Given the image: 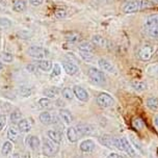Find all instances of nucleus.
Returning <instances> with one entry per match:
<instances>
[{"label":"nucleus","mask_w":158,"mask_h":158,"mask_svg":"<svg viewBox=\"0 0 158 158\" xmlns=\"http://www.w3.org/2000/svg\"><path fill=\"white\" fill-rule=\"evenodd\" d=\"M151 6H153V4L150 0H131L124 4L123 12L125 14H132Z\"/></svg>","instance_id":"1"},{"label":"nucleus","mask_w":158,"mask_h":158,"mask_svg":"<svg viewBox=\"0 0 158 158\" xmlns=\"http://www.w3.org/2000/svg\"><path fill=\"white\" fill-rule=\"evenodd\" d=\"M143 28L146 32L152 38L158 36V15H151L147 17L143 22Z\"/></svg>","instance_id":"2"},{"label":"nucleus","mask_w":158,"mask_h":158,"mask_svg":"<svg viewBox=\"0 0 158 158\" xmlns=\"http://www.w3.org/2000/svg\"><path fill=\"white\" fill-rule=\"evenodd\" d=\"M114 148L122 152H125L132 158L136 155L134 149L132 148V145L126 137H114Z\"/></svg>","instance_id":"3"},{"label":"nucleus","mask_w":158,"mask_h":158,"mask_svg":"<svg viewBox=\"0 0 158 158\" xmlns=\"http://www.w3.org/2000/svg\"><path fill=\"white\" fill-rule=\"evenodd\" d=\"M59 150L58 143H54L49 138H45L43 142V154L47 157H53Z\"/></svg>","instance_id":"4"},{"label":"nucleus","mask_w":158,"mask_h":158,"mask_svg":"<svg viewBox=\"0 0 158 158\" xmlns=\"http://www.w3.org/2000/svg\"><path fill=\"white\" fill-rule=\"evenodd\" d=\"M87 75L92 79V81L98 85H104L106 83V77L102 71L96 68H89L87 71Z\"/></svg>","instance_id":"5"},{"label":"nucleus","mask_w":158,"mask_h":158,"mask_svg":"<svg viewBox=\"0 0 158 158\" xmlns=\"http://www.w3.org/2000/svg\"><path fill=\"white\" fill-rule=\"evenodd\" d=\"M27 53L29 56L36 59H46V57L49 55V50L41 46H31L28 48Z\"/></svg>","instance_id":"6"},{"label":"nucleus","mask_w":158,"mask_h":158,"mask_svg":"<svg viewBox=\"0 0 158 158\" xmlns=\"http://www.w3.org/2000/svg\"><path fill=\"white\" fill-rule=\"evenodd\" d=\"M154 51H155V49L152 44H149V43L143 44V46L139 48V50H138V57L142 59L143 61H148L152 58Z\"/></svg>","instance_id":"7"},{"label":"nucleus","mask_w":158,"mask_h":158,"mask_svg":"<svg viewBox=\"0 0 158 158\" xmlns=\"http://www.w3.org/2000/svg\"><path fill=\"white\" fill-rule=\"evenodd\" d=\"M97 103L98 105L102 108H108V107L114 106V100L112 99L111 96H109L108 94H105V93H102L97 97Z\"/></svg>","instance_id":"8"},{"label":"nucleus","mask_w":158,"mask_h":158,"mask_svg":"<svg viewBox=\"0 0 158 158\" xmlns=\"http://www.w3.org/2000/svg\"><path fill=\"white\" fill-rule=\"evenodd\" d=\"M75 128H76V130H77L79 137L92 135L95 131L94 127L92 125H89V124H79V125H77V127H75Z\"/></svg>","instance_id":"9"},{"label":"nucleus","mask_w":158,"mask_h":158,"mask_svg":"<svg viewBox=\"0 0 158 158\" xmlns=\"http://www.w3.org/2000/svg\"><path fill=\"white\" fill-rule=\"evenodd\" d=\"M73 92H74L75 97L77 98L78 100L82 101V102H87V101H89V93L83 89V87L76 85V86H74V89H73Z\"/></svg>","instance_id":"10"},{"label":"nucleus","mask_w":158,"mask_h":158,"mask_svg":"<svg viewBox=\"0 0 158 158\" xmlns=\"http://www.w3.org/2000/svg\"><path fill=\"white\" fill-rule=\"evenodd\" d=\"M98 64L103 71L111 73V74H117V69H115V67L109 60H107V59H105V58L99 59Z\"/></svg>","instance_id":"11"},{"label":"nucleus","mask_w":158,"mask_h":158,"mask_svg":"<svg viewBox=\"0 0 158 158\" xmlns=\"http://www.w3.org/2000/svg\"><path fill=\"white\" fill-rule=\"evenodd\" d=\"M40 121H41V123L44 124V125H49V124H52V123H57L58 118L57 117L50 114L49 111H44L40 114Z\"/></svg>","instance_id":"12"},{"label":"nucleus","mask_w":158,"mask_h":158,"mask_svg":"<svg viewBox=\"0 0 158 158\" xmlns=\"http://www.w3.org/2000/svg\"><path fill=\"white\" fill-rule=\"evenodd\" d=\"M63 67L68 75L73 76V75H76L79 72V68L77 64L74 63H71V61H64Z\"/></svg>","instance_id":"13"},{"label":"nucleus","mask_w":158,"mask_h":158,"mask_svg":"<svg viewBox=\"0 0 158 158\" xmlns=\"http://www.w3.org/2000/svg\"><path fill=\"white\" fill-rule=\"evenodd\" d=\"M47 136L49 139L53 140V142L58 143V145L61 143V139H63V133L58 130H54V129H52V130H48L47 131Z\"/></svg>","instance_id":"14"},{"label":"nucleus","mask_w":158,"mask_h":158,"mask_svg":"<svg viewBox=\"0 0 158 158\" xmlns=\"http://www.w3.org/2000/svg\"><path fill=\"white\" fill-rule=\"evenodd\" d=\"M95 147L96 145H95L94 140L85 139L80 143V150L82 152H85V153H89V152H93L95 150Z\"/></svg>","instance_id":"15"},{"label":"nucleus","mask_w":158,"mask_h":158,"mask_svg":"<svg viewBox=\"0 0 158 158\" xmlns=\"http://www.w3.org/2000/svg\"><path fill=\"white\" fill-rule=\"evenodd\" d=\"M59 117H60V120L64 121V124H68V125H70L73 121H74V118H73L72 114L70 112L68 109H60L59 110Z\"/></svg>","instance_id":"16"},{"label":"nucleus","mask_w":158,"mask_h":158,"mask_svg":"<svg viewBox=\"0 0 158 158\" xmlns=\"http://www.w3.org/2000/svg\"><path fill=\"white\" fill-rule=\"evenodd\" d=\"M99 142L107 148H114V137L110 136V135H102L99 137Z\"/></svg>","instance_id":"17"},{"label":"nucleus","mask_w":158,"mask_h":158,"mask_svg":"<svg viewBox=\"0 0 158 158\" xmlns=\"http://www.w3.org/2000/svg\"><path fill=\"white\" fill-rule=\"evenodd\" d=\"M38 68L45 72H49L50 70L53 68V64L49 59H38V63H36Z\"/></svg>","instance_id":"18"},{"label":"nucleus","mask_w":158,"mask_h":158,"mask_svg":"<svg viewBox=\"0 0 158 158\" xmlns=\"http://www.w3.org/2000/svg\"><path fill=\"white\" fill-rule=\"evenodd\" d=\"M61 91L56 86H51V87H48V89H44L43 94L46 96L47 98L49 99H53V98H56L57 96L60 94Z\"/></svg>","instance_id":"19"},{"label":"nucleus","mask_w":158,"mask_h":158,"mask_svg":"<svg viewBox=\"0 0 158 158\" xmlns=\"http://www.w3.org/2000/svg\"><path fill=\"white\" fill-rule=\"evenodd\" d=\"M18 129L20 132H24V133H27V132L30 131L31 129V124L26 118H22L21 121L18 123Z\"/></svg>","instance_id":"20"},{"label":"nucleus","mask_w":158,"mask_h":158,"mask_svg":"<svg viewBox=\"0 0 158 158\" xmlns=\"http://www.w3.org/2000/svg\"><path fill=\"white\" fill-rule=\"evenodd\" d=\"M13 10L17 13H22L26 10V2L25 0H15L13 2Z\"/></svg>","instance_id":"21"},{"label":"nucleus","mask_w":158,"mask_h":158,"mask_svg":"<svg viewBox=\"0 0 158 158\" xmlns=\"http://www.w3.org/2000/svg\"><path fill=\"white\" fill-rule=\"evenodd\" d=\"M67 136H68V139H69V142H71V143H76V142H77L79 136H78L77 130H76L75 127H70V128H68Z\"/></svg>","instance_id":"22"},{"label":"nucleus","mask_w":158,"mask_h":158,"mask_svg":"<svg viewBox=\"0 0 158 158\" xmlns=\"http://www.w3.org/2000/svg\"><path fill=\"white\" fill-rule=\"evenodd\" d=\"M19 135H20V130L17 129L15 126H12L8 128L7 130V137L10 140H13V142H16L17 139L19 138Z\"/></svg>","instance_id":"23"},{"label":"nucleus","mask_w":158,"mask_h":158,"mask_svg":"<svg viewBox=\"0 0 158 158\" xmlns=\"http://www.w3.org/2000/svg\"><path fill=\"white\" fill-rule=\"evenodd\" d=\"M78 49L79 51H82V52H93V50H94V44L91 43V42L83 41L81 43H79Z\"/></svg>","instance_id":"24"},{"label":"nucleus","mask_w":158,"mask_h":158,"mask_svg":"<svg viewBox=\"0 0 158 158\" xmlns=\"http://www.w3.org/2000/svg\"><path fill=\"white\" fill-rule=\"evenodd\" d=\"M147 107L152 111H157L158 110V98L156 97H150L147 99Z\"/></svg>","instance_id":"25"},{"label":"nucleus","mask_w":158,"mask_h":158,"mask_svg":"<svg viewBox=\"0 0 158 158\" xmlns=\"http://www.w3.org/2000/svg\"><path fill=\"white\" fill-rule=\"evenodd\" d=\"M27 145L29 146L30 149L32 150H38L40 148V139L36 136H29L27 138Z\"/></svg>","instance_id":"26"},{"label":"nucleus","mask_w":158,"mask_h":158,"mask_svg":"<svg viewBox=\"0 0 158 158\" xmlns=\"http://www.w3.org/2000/svg\"><path fill=\"white\" fill-rule=\"evenodd\" d=\"M92 42L94 45H97L99 47H105L106 46V40L100 35H94L92 38Z\"/></svg>","instance_id":"27"},{"label":"nucleus","mask_w":158,"mask_h":158,"mask_svg":"<svg viewBox=\"0 0 158 158\" xmlns=\"http://www.w3.org/2000/svg\"><path fill=\"white\" fill-rule=\"evenodd\" d=\"M131 86L133 87V89H135L136 92H143L147 89V84L143 82V81H140V80L132 81Z\"/></svg>","instance_id":"28"},{"label":"nucleus","mask_w":158,"mask_h":158,"mask_svg":"<svg viewBox=\"0 0 158 158\" xmlns=\"http://www.w3.org/2000/svg\"><path fill=\"white\" fill-rule=\"evenodd\" d=\"M147 74L151 77H158V64H150L147 68Z\"/></svg>","instance_id":"29"},{"label":"nucleus","mask_w":158,"mask_h":158,"mask_svg":"<svg viewBox=\"0 0 158 158\" xmlns=\"http://www.w3.org/2000/svg\"><path fill=\"white\" fill-rule=\"evenodd\" d=\"M13 150V145L10 142H4L3 145H2V148H1V154L3 156H7L8 154L12 152Z\"/></svg>","instance_id":"30"},{"label":"nucleus","mask_w":158,"mask_h":158,"mask_svg":"<svg viewBox=\"0 0 158 158\" xmlns=\"http://www.w3.org/2000/svg\"><path fill=\"white\" fill-rule=\"evenodd\" d=\"M61 94H63V97L64 99H67V100H72V99L75 97L74 92H73V89H71L70 87H64L63 91H61Z\"/></svg>","instance_id":"31"},{"label":"nucleus","mask_w":158,"mask_h":158,"mask_svg":"<svg viewBox=\"0 0 158 158\" xmlns=\"http://www.w3.org/2000/svg\"><path fill=\"white\" fill-rule=\"evenodd\" d=\"M10 120H12L13 123H19L20 121L22 120V114L19 109H16L15 111L12 112L10 114Z\"/></svg>","instance_id":"32"},{"label":"nucleus","mask_w":158,"mask_h":158,"mask_svg":"<svg viewBox=\"0 0 158 158\" xmlns=\"http://www.w3.org/2000/svg\"><path fill=\"white\" fill-rule=\"evenodd\" d=\"M69 12H68L67 10H64V8H61V10H57L56 12L54 13V17L56 19L60 20V19H64L67 18L68 16H69Z\"/></svg>","instance_id":"33"},{"label":"nucleus","mask_w":158,"mask_h":158,"mask_svg":"<svg viewBox=\"0 0 158 158\" xmlns=\"http://www.w3.org/2000/svg\"><path fill=\"white\" fill-rule=\"evenodd\" d=\"M80 39V35L77 32H69V33H66V40L69 42H77L78 40Z\"/></svg>","instance_id":"34"},{"label":"nucleus","mask_w":158,"mask_h":158,"mask_svg":"<svg viewBox=\"0 0 158 158\" xmlns=\"http://www.w3.org/2000/svg\"><path fill=\"white\" fill-rule=\"evenodd\" d=\"M0 57H1L2 60L5 61V63H12L14 59L13 54L10 52H2L1 54H0Z\"/></svg>","instance_id":"35"},{"label":"nucleus","mask_w":158,"mask_h":158,"mask_svg":"<svg viewBox=\"0 0 158 158\" xmlns=\"http://www.w3.org/2000/svg\"><path fill=\"white\" fill-rule=\"evenodd\" d=\"M31 93H32V91L30 89H28V87H26V86H21L19 89V94L22 96V97H29L30 95H31Z\"/></svg>","instance_id":"36"},{"label":"nucleus","mask_w":158,"mask_h":158,"mask_svg":"<svg viewBox=\"0 0 158 158\" xmlns=\"http://www.w3.org/2000/svg\"><path fill=\"white\" fill-rule=\"evenodd\" d=\"M39 105L42 108H46V107H49L51 105V101H50L49 98L45 97V98H41L39 100Z\"/></svg>","instance_id":"37"},{"label":"nucleus","mask_w":158,"mask_h":158,"mask_svg":"<svg viewBox=\"0 0 158 158\" xmlns=\"http://www.w3.org/2000/svg\"><path fill=\"white\" fill-rule=\"evenodd\" d=\"M79 54H80V57L82 58L83 60H85V61H91V60H93V58H94L92 52H82V51H80Z\"/></svg>","instance_id":"38"},{"label":"nucleus","mask_w":158,"mask_h":158,"mask_svg":"<svg viewBox=\"0 0 158 158\" xmlns=\"http://www.w3.org/2000/svg\"><path fill=\"white\" fill-rule=\"evenodd\" d=\"M61 73V68L59 66L58 64H55L53 66V71H52V74H51V77H54V76H58L59 74Z\"/></svg>","instance_id":"39"},{"label":"nucleus","mask_w":158,"mask_h":158,"mask_svg":"<svg viewBox=\"0 0 158 158\" xmlns=\"http://www.w3.org/2000/svg\"><path fill=\"white\" fill-rule=\"evenodd\" d=\"M10 24H12V22H10L8 19H6V18H0V25H1V26L8 27V26H10Z\"/></svg>","instance_id":"40"},{"label":"nucleus","mask_w":158,"mask_h":158,"mask_svg":"<svg viewBox=\"0 0 158 158\" xmlns=\"http://www.w3.org/2000/svg\"><path fill=\"white\" fill-rule=\"evenodd\" d=\"M5 124H6V117L4 114L0 115V130L5 126Z\"/></svg>","instance_id":"41"},{"label":"nucleus","mask_w":158,"mask_h":158,"mask_svg":"<svg viewBox=\"0 0 158 158\" xmlns=\"http://www.w3.org/2000/svg\"><path fill=\"white\" fill-rule=\"evenodd\" d=\"M130 139H131L132 143H134V145H135V148H136L138 151H143V150H142V146L139 145V143H138V142L136 143V140L134 139V137H133V136H131V137H130Z\"/></svg>","instance_id":"42"},{"label":"nucleus","mask_w":158,"mask_h":158,"mask_svg":"<svg viewBox=\"0 0 158 158\" xmlns=\"http://www.w3.org/2000/svg\"><path fill=\"white\" fill-rule=\"evenodd\" d=\"M44 0H29V2L31 3L33 6H40L42 3H43Z\"/></svg>","instance_id":"43"},{"label":"nucleus","mask_w":158,"mask_h":158,"mask_svg":"<svg viewBox=\"0 0 158 158\" xmlns=\"http://www.w3.org/2000/svg\"><path fill=\"white\" fill-rule=\"evenodd\" d=\"M107 158H123L122 155L118 154V153H114V152H112V153H110L108 155V157Z\"/></svg>","instance_id":"44"},{"label":"nucleus","mask_w":158,"mask_h":158,"mask_svg":"<svg viewBox=\"0 0 158 158\" xmlns=\"http://www.w3.org/2000/svg\"><path fill=\"white\" fill-rule=\"evenodd\" d=\"M10 158H21V156H20L19 153H14Z\"/></svg>","instance_id":"45"},{"label":"nucleus","mask_w":158,"mask_h":158,"mask_svg":"<svg viewBox=\"0 0 158 158\" xmlns=\"http://www.w3.org/2000/svg\"><path fill=\"white\" fill-rule=\"evenodd\" d=\"M27 69H28V70H30L29 72H35V67H33L32 64H30V66H28V67H27Z\"/></svg>","instance_id":"46"},{"label":"nucleus","mask_w":158,"mask_h":158,"mask_svg":"<svg viewBox=\"0 0 158 158\" xmlns=\"http://www.w3.org/2000/svg\"><path fill=\"white\" fill-rule=\"evenodd\" d=\"M23 158H30V154L28 153V152H25L23 154Z\"/></svg>","instance_id":"47"},{"label":"nucleus","mask_w":158,"mask_h":158,"mask_svg":"<svg viewBox=\"0 0 158 158\" xmlns=\"http://www.w3.org/2000/svg\"><path fill=\"white\" fill-rule=\"evenodd\" d=\"M154 124H155L156 126H158V114L154 118Z\"/></svg>","instance_id":"48"},{"label":"nucleus","mask_w":158,"mask_h":158,"mask_svg":"<svg viewBox=\"0 0 158 158\" xmlns=\"http://www.w3.org/2000/svg\"><path fill=\"white\" fill-rule=\"evenodd\" d=\"M153 5H158V0H150Z\"/></svg>","instance_id":"49"},{"label":"nucleus","mask_w":158,"mask_h":158,"mask_svg":"<svg viewBox=\"0 0 158 158\" xmlns=\"http://www.w3.org/2000/svg\"><path fill=\"white\" fill-rule=\"evenodd\" d=\"M6 1L7 0H0V4H6Z\"/></svg>","instance_id":"50"},{"label":"nucleus","mask_w":158,"mask_h":158,"mask_svg":"<svg viewBox=\"0 0 158 158\" xmlns=\"http://www.w3.org/2000/svg\"><path fill=\"white\" fill-rule=\"evenodd\" d=\"M2 69H3V64H2L1 60H0V71H1Z\"/></svg>","instance_id":"51"}]
</instances>
